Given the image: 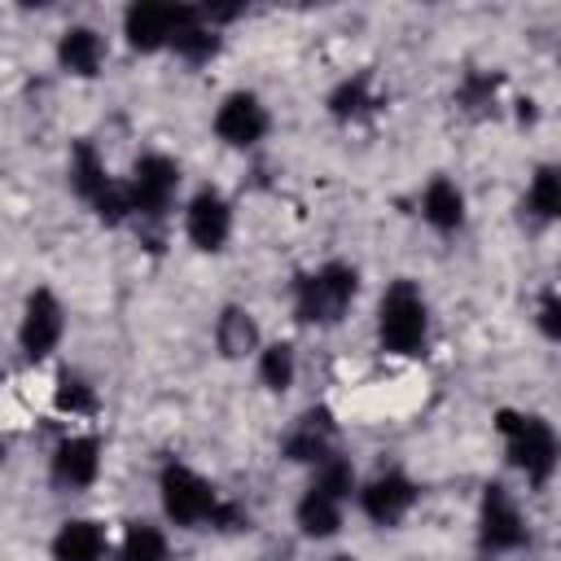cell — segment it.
<instances>
[{
    "instance_id": "83f0119b",
    "label": "cell",
    "mask_w": 561,
    "mask_h": 561,
    "mask_svg": "<svg viewBox=\"0 0 561 561\" xmlns=\"http://www.w3.org/2000/svg\"><path fill=\"white\" fill-rule=\"evenodd\" d=\"M0 460H4V443H0Z\"/></svg>"
},
{
    "instance_id": "7c38bea8",
    "label": "cell",
    "mask_w": 561,
    "mask_h": 561,
    "mask_svg": "<svg viewBox=\"0 0 561 561\" xmlns=\"http://www.w3.org/2000/svg\"><path fill=\"white\" fill-rule=\"evenodd\" d=\"M101 473V443L92 434H70L57 443L53 451V482L66 486V491H79V486H92Z\"/></svg>"
},
{
    "instance_id": "52a82bcc",
    "label": "cell",
    "mask_w": 561,
    "mask_h": 561,
    "mask_svg": "<svg viewBox=\"0 0 561 561\" xmlns=\"http://www.w3.org/2000/svg\"><path fill=\"white\" fill-rule=\"evenodd\" d=\"M61 333H66V311H61L57 294H53V289H35V294L26 298L22 324H18V346H22V355H26V359H44L48 351H57Z\"/></svg>"
},
{
    "instance_id": "2e32d148",
    "label": "cell",
    "mask_w": 561,
    "mask_h": 561,
    "mask_svg": "<svg viewBox=\"0 0 561 561\" xmlns=\"http://www.w3.org/2000/svg\"><path fill=\"white\" fill-rule=\"evenodd\" d=\"M421 215H425L430 228H438V232H456V228L465 224V193H460L447 175H434V180L425 184Z\"/></svg>"
},
{
    "instance_id": "8fae6325",
    "label": "cell",
    "mask_w": 561,
    "mask_h": 561,
    "mask_svg": "<svg viewBox=\"0 0 561 561\" xmlns=\"http://www.w3.org/2000/svg\"><path fill=\"white\" fill-rule=\"evenodd\" d=\"M412 504H416V482L403 478V473H377V478L359 491V508H364V517L377 522V526L403 522V517L412 513Z\"/></svg>"
},
{
    "instance_id": "7a4b0ae2",
    "label": "cell",
    "mask_w": 561,
    "mask_h": 561,
    "mask_svg": "<svg viewBox=\"0 0 561 561\" xmlns=\"http://www.w3.org/2000/svg\"><path fill=\"white\" fill-rule=\"evenodd\" d=\"M495 430L504 434V447H508V460L513 469L526 473V482L543 486L557 469V434L543 416L535 412H495Z\"/></svg>"
},
{
    "instance_id": "484cf974",
    "label": "cell",
    "mask_w": 561,
    "mask_h": 561,
    "mask_svg": "<svg viewBox=\"0 0 561 561\" xmlns=\"http://www.w3.org/2000/svg\"><path fill=\"white\" fill-rule=\"evenodd\" d=\"M311 486H320V491L333 495V500H346V495L355 491V469H351V460H342V456H324V460L316 465Z\"/></svg>"
},
{
    "instance_id": "5b68a950",
    "label": "cell",
    "mask_w": 561,
    "mask_h": 561,
    "mask_svg": "<svg viewBox=\"0 0 561 561\" xmlns=\"http://www.w3.org/2000/svg\"><path fill=\"white\" fill-rule=\"evenodd\" d=\"M193 22H202V9L188 4H131L123 13V35L136 53H158L171 48V39L180 31H188Z\"/></svg>"
},
{
    "instance_id": "ac0fdd59",
    "label": "cell",
    "mask_w": 561,
    "mask_h": 561,
    "mask_svg": "<svg viewBox=\"0 0 561 561\" xmlns=\"http://www.w3.org/2000/svg\"><path fill=\"white\" fill-rule=\"evenodd\" d=\"M294 517H298L302 535L329 539V535H337V526H342V500L324 495L320 486H307L302 500H298V508H294Z\"/></svg>"
},
{
    "instance_id": "4fadbf2b",
    "label": "cell",
    "mask_w": 561,
    "mask_h": 561,
    "mask_svg": "<svg viewBox=\"0 0 561 561\" xmlns=\"http://www.w3.org/2000/svg\"><path fill=\"white\" fill-rule=\"evenodd\" d=\"M285 456L302 460V465H320L324 456H333V416L324 408H311L294 421V430L285 434Z\"/></svg>"
},
{
    "instance_id": "9c48e42d",
    "label": "cell",
    "mask_w": 561,
    "mask_h": 561,
    "mask_svg": "<svg viewBox=\"0 0 561 561\" xmlns=\"http://www.w3.org/2000/svg\"><path fill=\"white\" fill-rule=\"evenodd\" d=\"M478 535H482V548H491V552H508V548H522V543H526L522 508H517L513 495H508L504 486H495V482L482 491Z\"/></svg>"
},
{
    "instance_id": "5bb4252c",
    "label": "cell",
    "mask_w": 561,
    "mask_h": 561,
    "mask_svg": "<svg viewBox=\"0 0 561 561\" xmlns=\"http://www.w3.org/2000/svg\"><path fill=\"white\" fill-rule=\"evenodd\" d=\"M57 61L66 75H79V79H92L105 61V39L92 31V26H66L61 39H57Z\"/></svg>"
},
{
    "instance_id": "d6986e66",
    "label": "cell",
    "mask_w": 561,
    "mask_h": 561,
    "mask_svg": "<svg viewBox=\"0 0 561 561\" xmlns=\"http://www.w3.org/2000/svg\"><path fill=\"white\" fill-rule=\"evenodd\" d=\"M215 342H219V351L228 359H241V355L259 351V324H254V316L245 307H224V316L215 324Z\"/></svg>"
},
{
    "instance_id": "8992f818",
    "label": "cell",
    "mask_w": 561,
    "mask_h": 561,
    "mask_svg": "<svg viewBox=\"0 0 561 561\" xmlns=\"http://www.w3.org/2000/svg\"><path fill=\"white\" fill-rule=\"evenodd\" d=\"M175 188H180V167H175L167 153H145V158H136V167H131V175H127V184H123L131 215H162V210L171 206Z\"/></svg>"
},
{
    "instance_id": "e0dca14e",
    "label": "cell",
    "mask_w": 561,
    "mask_h": 561,
    "mask_svg": "<svg viewBox=\"0 0 561 561\" xmlns=\"http://www.w3.org/2000/svg\"><path fill=\"white\" fill-rule=\"evenodd\" d=\"M70 188H75L88 206H96V202L114 188V180H110V171H105L101 153H96L88 140H79V145H75V153H70Z\"/></svg>"
},
{
    "instance_id": "30bf717a",
    "label": "cell",
    "mask_w": 561,
    "mask_h": 561,
    "mask_svg": "<svg viewBox=\"0 0 561 561\" xmlns=\"http://www.w3.org/2000/svg\"><path fill=\"white\" fill-rule=\"evenodd\" d=\"M184 232H188V241H193L197 250H206V254L224 250L228 237H232V206H228L215 188H202V193L188 202V210H184Z\"/></svg>"
},
{
    "instance_id": "f1b7e54d",
    "label": "cell",
    "mask_w": 561,
    "mask_h": 561,
    "mask_svg": "<svg viewBox=\"0 0 561 561\" xmlns=\"http://www.w3.org/2000/svg\"><path fill=\"white\" fill-rule=\"evenodd\" d=\"M333 561H351V557H333Z\"/></svg>"
},
{
    "instance_id": "ba28073f",
    "label": "cell",
    "mask_w": 561,
    "mask_h": 561,
    "mask_svg": "<svg viewBox=\"0 0 561 561\" xmlns=\"http://www.w3.org/2000/svg\"><path fill=\"white\" fill-rule=\"evenodd\" d=\"M215 136L232 149H250L267 136V110L254 92H228L215 110Z\"/></svg>"
},
{
    "instance_id": "3957f363",
    "label": "cell",
    "mask_w": 561,
    "mask_h": 561,
    "mask_svg": "<svg viewBox=\"0 0 561 561\" xmlns=\"http://www.w3.org/2000/svg\"><path fill=\"white\" fill-rule=\"evenodd\" d=\"M377 337L394 355H416L430 337V307L412 280H394L377 307Z\"/></svg>"
},
{
    "instance_id": "6da1fadb",
    "label": "cell",
    "mask_w": 561,
    "mask_h": 561,
    "mask_svg": "<svg viewBox=\"0 0 561 561\" xmlns=\"http://www.w3.org/2000/svg\"><path fill=\"white\" fill-rule=\"evenodd\" d=\"M359 294V272L351 263H324L294 285V311L302 324H337Z\"/></svg>"
},
{
    "instance_id": "d4e9b609",
    "label": "cell",
    "mask_w": 561,
    "mask_h": 561,
    "mask_svg": "<svg viewBox=\"0 0 561 561\" xmlns=\"http://www.w3.org/2000/svg\"><path fill=\"white\" fill-rule=\"evenodd\" d=\"M368 105H373V92H368V75L342 79V83L333 88V96H329V110H333V118H355V114H364Z\"/></svg>"
},
{
    "instance_id": "9a60e30c",
    "label": "cell",
    "mask_w": 561,
    "mask_h": 561,
    "mask_svg": "<svg viewBox=\"0 0 561 561\" xmlns=\"http://www.w3.org/2000/svg\"><path fill=\"white\" fill-rule=\"evenodd\" d=\"M105 557V526L92 517L61 522L53 535V561H101Z\"/></svg>"
},
{
    "instance_id": "277c9868",
    "label": "cell",
    "mask_w": 561,
    "mask_h": 561,
    "mask_svg": "<svg viewBox=\"0 0 561 561\" xmlns=\"http://www.w3.org/2000/svg\"><path fill=\"white\" fill-rule=\"evenodd\" d=\"M158 495H162V513L175 522V526H202V522H215L219 517V495L215 486L193 473L188 465H167L162 478H158Z\"/></svg>"
},
{
    "instance_id": "ffe728a7",
    "label": "cell",
    "mask_w": 561,
    "mask_h": 561,
    "mask_svg": "<svg viewBox=\"0 0 561 561\" xmlns=\"http://www.w3.org/2000/svg\"><path fill=\"white\" fill-rule=\"evenodd\" d=\"M294 373H298V364H294V346L289 342H272V346H263L259 351V381L267 386V390H289L294 386Z\"/></svg>"
},
{
    "instance_id": "cb8c5ba5",
    "label": "cell",
    "mask_w": 561,
    "mask_h": 561,
    "mask_svg": "<svg viewBox=\"0 0 561 561\" xmlns=\"http://www.w3.org/2000/svg\"><path fill=\"white\" fill-rule=\"evenodd\" d=\"M53 403H57V412H70V416H88V412H96V394H92V386H88L79 373H61V377H57Z\"/></svg>"
},
{
    "instance_id": "7402d4cb",
    "label": "cell",
    "mask_w": 561,
    "mask_h": 561,
    "mask_svg": "<svg viewBox=\"0 0 561 561\" xmlns=\"http://www.w3.org/2000/svg\"><path fill=\"white\" fill-rule=\"evenodd\" d=\"M171 48H175V57H184L188 66H202V61H210V57L219 53V35H215V26H206V18H202V22H193L188 31H180V35L171 39Z\"/></svg>"
},
{
    "instance_id": "603a6c76",
    "label": "cell",
    "mask_w": 561,
    "mask_h": 561,
    "mask_svg": "<svg viewBox=\"0 0 561 561\" xmlns=\"http://www.w3.org/2000/svg\"><path fill=\"white\" fill-rule=\"evenodd\" d=\"M526 206L539 219H557V210H561V175H557V167H539L535 171V180L526 188Z\"/></svg>"
},
{
    "instance_id": "4316f807",
    "label": "cell",
    "mask_w": 561,
    "mask_h": 561,
    "mask_svg": "<svg viewBox=\"0 0 561 561\" xmlns=\"http://www.w3.org/2000/svg\"><path fill=\"white\" fill-rule=\"evenodd\" d=\"M539 329H543V337H561V302H557V289H543V298H539Z\"/></svg>"
},
{
    "instance_id": "44dd1931",
    "label": "cell",
    "mask_w": 561,
    "mask_h": 561,
    "mask_svg": "<svg viewBox=\"0 0 561 561\" xmlns=\"http://www.w3.org/2000/svg\"><path fill=\"white\" fill-rule=\"evenodd\" d=\"M118 561H167V535L149 522H131L123 535Z\"/></svg>"
}]
</instances>
